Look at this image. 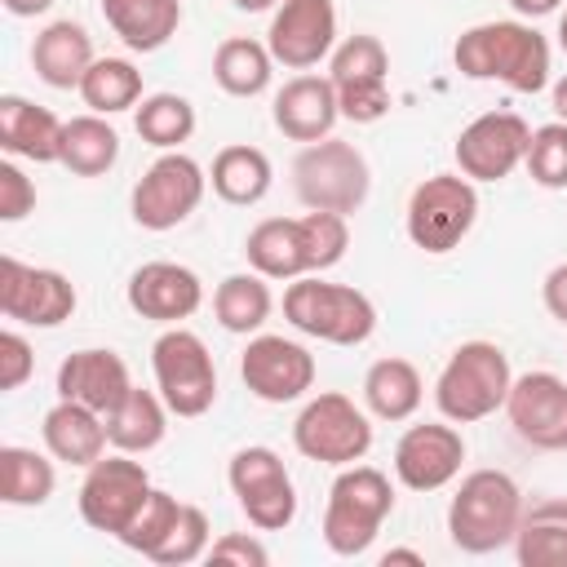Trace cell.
Returning <instances> with one entry per match:
<instances>
[{
    "mask_svg": "<svg viewBox=\"0 0 567 567\" xmlns=\"http://www.w3.org/2000/svg\"><path fill=\"white\" fill-rule=\"evenodd\" d=\"M452 62L465 80H496L514 93H540L554 71L549 40L518 18H496L461 31L452 44Z\"/></svg>",
    "mask_w": 567,
    "mask_h": 567,
    "instance_id": "cell-1",
    "label": "cell"
},
{
    "mask_svg": "<svg viewBox=\"0 0 567 567\" xmlns=\"http://www.w3.org/2000/svg\"><path fill=\"white\" fill-rule=\"evenodd\" d=\"M523 487L505 470H470L447 501V536L461 554H496L514 545Z\"/></svg>",
    "mask_w": 567,
    "mask_h": 567,
    "instance_id": "cell-2",
    "label": "cell"
},
{
    "mask_svg": "<svg viewBox=\"0 0 567 567\" xmlns=\"http://www.w3.org/2000/svg\"><path fill=\"white\" fill-rule=\"evenodd\" d=\"M394 514V487L390 474H381L377 465H341V474L328 487V505H323V545L337 558H359L372 549V540L381 536L385 518Z\"/></svg>",
    "mask_w": 567,
    "mask_h": 567,
    "instance_id": "cell-3",
    "label": "cell"
},
{
    "mask_svg": "<svg viewBox=\"0 0 567 567\" xmlns=\"http://www.w3.org/2000/svg\"><path fill=\"white\" fill-rule=\"evenodd\" d=\"M509 385V354L496 341H461L434 381V403L452 425H474L505 408Z\"/></svg>",
    "mask_w": 567,
    "mask_h": 567,
    "instance_id": "cell-4",
    "label": "cell"
},
{
    "mask_svg": "<svg viewBox=\"0 0 567 567\" xmlns=\"http://www.w3.org/2000/svg\"><path fill=\"white\" fill-rule=\"evenodd\" d=\"M284 319L328 346H363L377 332V306L368 292L350 284H328L319 275L288 279L284 288Z\"/></svg>",
    "mask_w": 567,
    "mask_h": 567,
    "instance_id": "cell-5",
    "label": "cell"
},
{
    "mask_svg": "<svg viewBox=\"0 0 567 567\" xmlns=\"http://www.w3.org/2000/svg\"><path fill=\"white\" fill-rule=\"evenodd\" d=\"M292 190L306 208H323V213H359L368 204L372 190V168L363 159V151L354 142L341 137H323L301 146V155L292 159Z\"/></svg>",
    "mask_w": 567,
    "mask_h": 567,
    "instance_id": "cell-6",
    "label": "cell"
},
{
    "mask_svg": "<svg viewBox=\"0 0 567 567\" xmlns=\"http://www.w3.org/2000/svg\"><path fill=\"white\" fill-rule=\"evenodd\" d=\"M151 368H155V390L173 416L190 421L217 403V363L199 332L168 323L151 346Z\"/></svg>",
    "mask_w": 567,
    "mask_h": 567,
    "instance_id": "cell-7",
    "label": "cell"
},
{
    "mask_svg": "<svg viewBox=\"0 0 567 567\" xmlns=\"http://www.w3.org/2000/svg\"><path fill=\"white\" fill-rule=\"evenodd\" d=\"M478 221V190L465 173H434L408 195V239L421 252H452Z\"/></svg>",
    "mask_w": 567,
    "mask_h": 567,
    "instance_id": "cell-8",
    "label": "cell"
},
{
    "mask_svg": "<svg viewBox=\"0 0 567 567\" xmlns=\"http://www.w3.org/2000/svg\"><path fill=\"white\" fill-rule=\"evenodd\" d=\"M292 447L306 456V461H319V465H354L368 456L372 447V421L368 412L341 394V390H323L315 399H306V408L297 412L292 421Z\"/></svg>",
    "mask_w": 567,
    "mask_h": 567,
    "instance_id": "cell-9",
    "label": "cell"
},
{
    "mask_svg": "<svg viewBox=\"0 0 567 567\" xmlns=\"http://www.w3.org/2000/svg\"><path fill=\"white\" fill-rule=\"evenodd\" d=\"M204 190H208V173L199 168V159H190L186 151H164L137 177V186L128 195V213H133V221L142 230L159 235V230L182 226L199 208Z\"/></svg>",
    "mask_w": 567,
    "mask_h": 567,
    "instance_id": "cell-10",
    "label": "cell"
},
{
    "mask_svg": "<svg viewBox=\"0 0 567 567\" xmlns=\"http://www.w3.org/2000/svg\"><path fill=\"white\" fill-rule=\"evenodd\" d=\"M226 483L257 532H284L297 518V487L275 447H239L226 465Z\"/></svg>",
    "mask_w": 567,
    "mask_h": 567,
    "instance_id": "cell-11",
    "label": "cell"
},
{
    "mask_svg": "<svg viewBox=\"0 0 567 567\" xmlns=\"http://www.w3.org/2000/svg\"><path fill=\"white\" fill-rule=\"evenodd\" d=\"M328 80L337 89L341 115L354 124H377L390 111V53L377 35L354 31L328 58Z\"/></svg>",
    "mask_w": 567,
    "mask_h": 567,
    "instance_id": "cell-12",
    "label": "cell"
},
{
    "mask_svg": "<svg viewBox=\"0 0 567 567\" xmlns=\"http://www.w3.org/2000/svg\"><path fill=\"white\" fill-rule=\"evenodd\" d=\"M146 496H151L146 465L137 456H128V452H111V456H97L84 470V483H80V518L93 532L120 536L137 518V509L146 505Z\"/></svg>",
    "mask_w": 567,
    "mask_h": 567,
    "instance_id": "cell-13",
    "label": "cell"
},
{
    "mask_svg": "<svg viewBox=\"0 0 567 567\" xmlns=\"http://www.w3.org/2000/svg\"><path fill=\"white\" fill-rule=\"evenodd\" d=\"M75 284L62 270L0 257V315L22 328H58L75 315Z\"/></svg>",
    "mask_w": 567,
    "mask_h": 567,
    "instance_id": "cell-14",
    "label": "cell"
},
{
    "mask_svg": "<svg viewBox=\"0 0 567 567\" xmlns=\"http://www.w3.org/2000/svg\"><path fill=\"white\" fill-rule=\"evenodd\" d=\"M532 128L518 111H483L456 133V168L470 182H505L527 159Z\"/></svg>",
    "mask_w": 567,
    "mask_h": 567,
    "instance_id": "cell-15",
    "label": "cell"
},
{
    "mask_svg": "<svg viewBox=\"0 0 567 567\" xmlns=\"http://www.w3.org/2000/svg\"><path fill=\"white\" fill-rule=\"evenodd\" d=\"M239 377L261 403H297L315 390V354L279 332H257L239 354Z\"/></svg>",
    "mask_w": 567,
    "mask_h": 567,
    "instance_id": "cell-16",
    "label": "cell"
},
{
    "mask_svg": "<svg viewBox=\"0 0 567 567\" xmlns=\"http://www.w3.org/2000/svg\"><path fill=\"white\" fill-rule=\"evenodd\" d=\"M266 49L288 71H310L337 49V4L332 0H279Z\"/></svg>",
    "mask_w": 567,
    "mask_h": 567,
    "instance_id": "cell-17",
    "label": "cell"
},
{
    "mask_svg": "<svg viewBox=\"0 0 567 567\" xmlns=\"http://www.w3.org/2000/svg\"><path fill=\"white\" fill-rule=\"evenodd\" d=\"M461 465H465V439L447 416L408 425L394 443V478L408 492H439L461 474Z\"/></svg>",
    "mask_w": 567,
    "mask_h": 567,
    "instance_id": "cell-18",
    "label": "cell"
},
{
    "mask_svg": "<svg viewBox=\"0 0 567 567\" xmlns=\"http://www.w3.org/2000/svg\"><path fill=\"white\" fill-rule=\"evenodd\" d=\"M505 416L527 447L567 452V381L558 372H523L509 385Z\"/></svg>",
    "mask_w": 567,
    "mask_h": 567,
    "instance_id": "cell-19",
    "label": "cell"
},
{
    "mask_svg": "<svg viewBox=\"0 0 567 567\" xmlns=\"http://www.w3.org/2000/svg\"><path fill=\"white\" fill-rule=\"evenodd\" d=\"M128 306L151 323H182L204 306V284L182 261H142L128 275Z\"/></svg>",
    "mask_w": 567,
    "mask_h": 567,
    "instance_id": "cell-20",
    "label": "cell"
},
{
    "mask_svg": "<svg viewBox=\"0 0 567 567\" xmlns=\"http://www.w3.org/2000/svg\"><path fill=\"white\" fill-rule=\"evenodd\" d=\"M128 390H133V377H128V363L115 350L84 346V350H71L58 363V399L84 403L102 416H111Z\"/></svg>",
    "mask_w": 567,
    "mask_h": 567,
    "instance_id": "cell-21",
    "label": "cell"
},
{
    "mask_svg": "<svg viewBox=\"0 0 567 567\" xmlns=\"http://www.w3.org/2000/svg\"><path fill=\"white\" fill-rule=\"evenodd\" d=\"M270 120L275 128L288 137V142H323L332 137L337 120H341V102H337V89L328 75H292L275 102H270Z\"/></svg>",
    "mask_w": 567,
    "mask_h": 567,
    "instance_id": "cell-22",
    "label": "cell"
},
{
    "mask_svg": "<svg viewBox=\"0 0 567 567\" xmlns=\"http://www.w3.org/2000/svg\"><path fill=\"white\" fill-rule=\"evenodd\" d=\"M62 128H66V120H58L49 106H35L31 97H18V93L0 97V151L9 159L58 164Z\"/></svg>",
    "mask_w": 567,
    "mask_h": 567,
    "instance_id": "cell-23",
    "label": "cell"
},
{
    "mask_svg": "<svg viewBox=\"0 0 567 567\" xmlns=\"http://www.w3.org/2000/svg\"><path fill=\"white\" fill-rule=\"evenodd\" d=\"M40 439H44V452L62 465H80L89 470L97 456H106V416L84 408V403H71V399H58L44 421H40Z\"/></svg>",
    "mask_w": 567,
    "mask_h": 567,
    "instance_id": "cell-24",
    "label": "cell"
},
{
    "mask_svg": "<svg viewBox=\"0 0 567 567\" xmlns=\"http://www.w3.org/2000/svg\"><path fill=\"white\" fill-rule=\"evenodd\" d=\"M93 62H97L93 35L75 18H58L31 40V66L49 89H80Z\"/></svg>",
    "mask_w": 567,
    "mask_h": 567,
    "instance_id": "cell-25",
    "label": "cell"
},
{
    "mask_svg": "<svg viewBox=\"0 0 567 567\" xmlns=\"http://www.w3.org/2000/svg\"><path fill=\"white\" fill-rule=\"evenodd\" d=\"M106 27L133 53L164 49L182 27V0H97Z\"/></svg>",
    "mask_w": 567,
    "mask_h": 567,
    "instance_id": "cell-26",
    "label": "cell"
},
{
    "mask_svg": "<svg viewBox=\"0 0 567 567\" xmlns=\"http://www.w3.org/2000/svg\"><path fill=\"white\" fill-rule=\"evenodd\" d=\"M208 182L217 190V199L235 204V208H252L270 195V182H275V168H270V155L261 146H248V142H235V146H221L213 155V168H208Z\"/></svg>",
    "mask_w": 567,
    "mask_h": 567,
    "instance_id": "cell-27",
    "label": "cell"
},
{
    "mask_svg": "<svg viewBox=\"0 0 567 567\" xmlns=\"http://www.w3.org/2000/svg\"><path fill=\"white\" fill-rule=\"evenodd\" d=\"M168 434V403L159 399V390H142L133 385L120 408L106 416V439L115 452H128V456H146L164 443Z\"/></svg>",
    "mask_w": 567,
    "mask_h": 567,
    "instance_id": "cell-28",
    "label": "cell"
},
{
    "mask_svg": "<svg viewBox=\"0 0 567 567\" xmlns=\"http://www.w3.org/2000/svg\"><path fill=\"white\" fill-rule=\"evenodd\" d=\"M425 399V381L412 359L385 354L363 372V403L377 421H408Z\"/></svg>",
    "mask_w": 567,
    "mask_h": 567,
    "instance_id": "cell-29",
    "label": "cell"
},
{
    "mask_svg": "<svg viewBox=\"0 0 567 567\" xmlns=\"http://www.w3.org/2000/svg\"><path fill=\"white\" fill-rule=\"evenodd\" d=\"M244 257L266 279H301V275H310L297 217H266V221H257L248 230V239H244Z\"/></svg>",
    "mask_w": 567,
    "mask_h": 567,
    "instance_id": "cell-30",
    "label": "cell"
},
{
    "mask_svg": "<svg viewBox=\"0 0 567 567\" xmlns=\"http://www.w3.org/2000/svg\"><path fill=\"white\" fill-rule=\"evenodd\" d=\"M275 66L279 62L270 58V49L261 40H252V35H230L213 53V80L230 97H257V93H266Z\"/></svg>",
    "mask_w": 567,
    "mask_h": 567,
    "instance_id": "cell-31",
    "label": "cell"
},
{
    "mask_svg": "<svg viewBox=\"0 0 567 567\" xmlns=\"http://www.w3.org/2000/svg\"><path fill=\"white\" fill-rule=\"evenodd\" d=\"M115 159H120V133L111 128L106 115H93L89 111V115L66 120V128H62V155H58L62 168H71L75 177H102V173L115 168Z\"/></svg>",
    "mask_w": 567,
    "mask_h": 567,
    "instance_id": "cell-32",
    "label": "cell"
},
{
    "mask_svg": "<svg viewBox=\"0 0 567 567\" xmlns=\"http://www.w3.org/2000/svg\"><path fill=\"white\" fill-rule=\"evenodd\" d=\"M270 310H275V297H270L266 275H257V270L226 275L217 284V292H213V315L235 337H257L261 323L270 319Z\"/></svg>",
    "mask_w": 567,
    "mask_h": 567,
    "instance_id": "cell-33",
    "label": "cell"
},
{
    "mask_svg": "<svg viewBox=\"0 0 567 567\" xmlns=\"http://www.w3.org/2000/svg\"><path fill=\"white\" fill-rule=\"evenodd\" d=\"M514 554L523 567H567V501H540L523 509Z\"/></svg>",
    "mask_w": 567,
    "mask_h": 567,
    "instance_id": "cell-34",
    "label": "cell"
},
{
    "mask_svg": "<svg viewBox=\"0 0 567 567\" xmlns=\"http://www.w3.org/2000/svg\"><path fill=\"white\" fill-rule=\"evenodd\" d=\"M58 487V470L44 452L35 447H18V443H4L0 447V501L13 505V509H35L53 496Z\"/></svg>",
    "mask_w": 567,
    "mask_h": 567,
    "instance_id": "cell-35",
    "label": "cell"
},
{
    "mask_svg": "<svg viewBox=\"0 0 567 567\" xmlns=\"http://www.w3.org/2000/svg\"><path fill=\"white\" fill-rule=\"evenodd\" d=\"M80 97L93 115L133 111L142 102V71L128 58H97L80 80Z\"/></svg>",
    "mask_w": 567,
    "mask_h": 567,
    "instance_id": "cell-36",
    "label": "cell"
},
{
    "mask_svg": "<svg viewBox=\"0 0 567 567\" xmlns=\"http://www.w3.org/2000/svg\"><path fill=\"white\" fill-rule=\"evenodd\" d=\"M133 128L155 151H182L195 133V106L182 93H151L133 106Z\"/></svg>",
    "mask_w": 567,
    "mask_h": 567,
    "instance_id": "cell-37",
    "label": "cell"
},
{
    "mask_svg": "<svg viewBox=\"0 0 567 567\" xmlns=\"http://www.w3.org/2000/svg\"><path fill=\"white\" fill-rule=\"evenodd\" d=\"M182 509H186V501H177V496H173V492H164V487H151L146 505L137 509V518H133L115 540H120L124 549H133V554H142V558H151V554L168 540V532L177 527Z\"/></svg>",
    "mask_w": 567,
    "mask_h": 567,
    "instance_id": "cell-38",
    "label": "cell"
},
{
    "mask_svg": "<svg viewBox=\"0 0 567 567\" xmlns=\"http://www.w3.org/2000/svg\"><path fill=\"white\" fill-rule=\"evenodd\" d=\"M297 226H301V248H306L310 275H323V270H332L346 257V248H350V221L341 213L310 208L306 217H297Z\"/></svg>",
    "mask_w": 567,
    "mask_h": 567,
    "instance_id": "cell-39",
    "label": "cell"
},
{
    "mask_svg": "<svg viewBox=\"0 0 567 567\" xmlns=\"http://www.w3.org/2000/svg\"><path fill=\"white\" fill-rule=\"evenodd\" d=\"M527 173L536 186L545 190H567V124L554 120V124H540L532 128V142H527Z\"/></svg>",
    "mask_w": 567,
    "mask_h": 567,
    "instance_id": "cell-40",
    "label": "cell"
},
{
    "mask_svg": "<svg viewBox=\"0 0 567 567\" xmlns=\"http://www.w3.org/2000/svg\"><path fill=\"white\" fill-rule=\"evenodd\" d=\"M208 545H213V527H208V514L199 505H186L177 527L168 532V540L151 554V563L159 567H186V563H199L208 558Z\"/></svg>",
    "mask_w": 567,
    "mask_h": 567,
    "instance_id": "cell-41",
    "label": "cell"
},
{
    "mask_svg": "<svg viewBox=\"0 0 567 567\" xmlns=\"http://www.w3.org/2000/svg\"><path fill=\"white\" fill-rule=\"evenodd\" d=\"M31 372H35V350H31V341H27L18 328H4V332H0V390H4V394L22 390V385L31 381Z\"/></svg>",
    "mask_w": 567,
    "mask_h": 567,
    "instance_id": "cell-42",
    "label": "cell"
},
{
    "mask_svg": "<svg viewBox=\"0 0 567 567\" xmlns=\"http://www.w3.org/2000/svg\"><path fill=\"white\" fill-rule=\"evenodd\" d=\"M27 213H35V182L13 159H0V221H22Z\"/></svg>",
    "mask_w": 567,
    "mask_h": 567,
    "instance_id": "cell-43",
    "label": "cell"
},
{
    "mask_svg": "<svg viewBox=\"0 0 567 567\" xmlns=\"http://www.w3.org/2000/svg\"><path fill=\"white\" fill-rule=\"evenodd\" d=\"M208 563H235V567H266L270 549L252 532H221L208 545Z\"/></svg>",
    "mask_w": 567,
    "mask_h": 567,
    "instance_id": "cell-44",
    "label": "cell"
},
{
    "mask_svg": "<svg viewBox=\"0 0 567 567\" xmlns=\"http://www.w3.org/2000/svg\"><path fill=\"white\" fill-rule=\"evenodd\" d=\"M540 301H545V310L567 328V261L554 266V270L545 275V284H540Z\"/></svg>",
    "mask_w": 567,
    "mask_h": 567,
    "instance_id": "cell-45",
    "label": "cell"
},
{
    "mask_svg": "<svg viewBox=\"0 0 567 567\" xmlns=\"http://www.w3.org/2000/svg\"><path fill=\"white\" fill-rule=\"evenodd\" d=\"M13 18H40V13H49L53 9V0H0Z\"/></svg>",
    "mask_w": 567,
    "mask_h": 567,
    "instance_id": "cell-46",
    "label": "cell"
},
{
    "mask_svg": "<svg viewBox=\"0 0 567 567\" xmlns=\"http://www.w3.org/2000/svg\"><path fill=\"white\" fill-rule=\"evenodd\" d=\"M509 4H514L518 18H545V13H554L563 0H509Z\"/></svg>",
    "mask_w": 567,
    "mask_h": 567,
    "instance_id": "cell-47",
    "label": "cell"
},
{
    "mask_svg": "<svg viewBox=\"0 0 567 567\" xmlns=\"http://www.w3.org/2000/svg\"><path fill=\"white\" fill-rule=\"evenodd\" d=\"M390 563H412V567H425V558H421L416 549H385V554H381V567H390Z\"/></svg>",
    "mask_w": 567,
    "mask_h": 567,
    "instance_id": "cell-48",
    "label": "cell"
},
{
    "mask_svg": "<svg viewBox=\"0 0 567 567\" xmlns=\"http://www.w3.org/2000/svg\"><path fill=\"white\" fill-rule=\"evenodd\" d=\"M554 120H563V124H567V75H563V80H554Z\"/></svg>",
    "mask_w": 567,
    "mask_h": 567,
    "instance_id": "cell-49",
    "label": "cell"
},
{
    "mask_svg": "<svg viewBox=\"0 0 567 567\" xmlns=\"http://www.w3.org/2000/svg\"><path fill=\"white\" fill-rule=\"evenodd\" d=\"M239 13H266V9H275L279 0H230Z\"/></svg>",
    "mask_w": 567,
    "mask_h": 567,
    "instance_id": "cell-50",
    "label": "cell"
},
{
    "mask_svg": "<svg viewBox=\"0 0 567 567\" xmlns=\"http://www.w3.org/2000/svg\"><path fill=\"white\" fill-rule=\"evenodd\" d=\"M558 44H563V53H567V13L558 18Z\"/></svg>",
    "mask_w": 567,
    "mask_h": 567,
    "instance_id": "cell-51",
    "label": "cell"
}]
</instances>
